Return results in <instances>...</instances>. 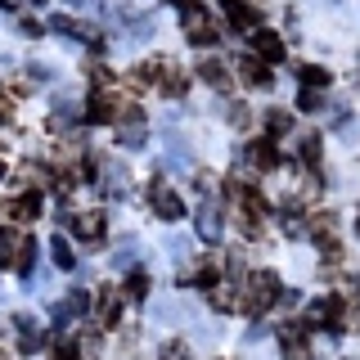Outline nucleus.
Wrapping results in <instances>:
<instances>
[{
	"label": "nucleus",
	"mask_w": 360,
	"mask_h": 360,
	"mask_svg": "<svg viewBox=\"0 0 360 360\" xmlns=\"http://www.w3.org/2000/svg\"><path fill=\"white\" fill-rule=\"evenodd\" d=\"M149 202H153V212L162 221H180V217H185V198H180V189H172L167 180H153V185H149Z\"/></svg>",
	"instance_id": "obj_2"
},
{
	"label": "nucleus",
	"mask_w": 360,
	"mask_h": 360,
	"mask_svg": "<svg viewBox=\"0 0 360 360\" xmlns=\"http://www.w3.org/2000/svg\"><path fill=\"white\" fill-rule=\"evenodd\" d=\"M167 5H176V9H198V0H167Z\"/></svg>",
	"instance_id": "obj_31"
},
{
	"label": "nucleus",
	"mask_w": 360,
	"mask_h": 360,
	"mask_svg": "<svg viewBox=\"0 0 360 360\" xmlns=\"http://www.w3.org/2000/svg\"><path fill=\"white\" fill-rule=\"evenodd\" d=\"M198 77H202L207 86H217V90L230 86V72H225V63H221V59H202V63H198Z\"/></svg>",
	"instance_id": "obj_13"
},
{
	"label": "nucleus",
	"mask_w": 360,
	"mask_h": 360,
	"mask_svg": "<svg viewBox=\"0 0 360 360\" xmlns=\"http://www.w3.org/2000/svg\"><path fill=\"white\" fill-rule=\"evenodd\" d=\"M320 104H324L320 90H302V95H297V108H302V112H320Z\"/></svg>",
	"instance_id": "obj_26"
},
{
	"label": "nucleus",
	"mask_w": 360,
	"mask_h": 360,
	"mask_svg": "<svg viewBox=\"0 0 360 360\" xmlns=\"http://www.w3.org/2000/svg\"><path fill=\"white\" fill-rule=\"evenodd\" d=\"M221 9H225V18H230V27H239V32L252 27V9H248L243 0H221Z\"/></svg>",
	"instance_id": "obj_14"
},
{
	"label": "nucleus",
	"mask_w": 360,
	"mask_h": 360,
	"mask_svg": "<svg viewBox=\"0 0 360 360\" xmlns=\"http://www.w3.org/2000/svg\"><path fill=\"white\" fill-rule=\"evenodd\" d=\"M297 153H302V162H307V167H315V172H320V135H307Z\"/></svg>",
	"instance_id": "obj_24"
},
{
	"label": "nucleus",
	"mask_w": 360,
	"mask_h": 360,
	"mask_svg": "<svg viewBox=\"0 0 360 360\" xmlns=\"http://www.w3.org/2000/svg\"><path fill=\"white\" fill-rule=\"evenodd\" d=\"M288 127H292V117H288L284 108H266V131L270 135H284Z\"/></svg>",
	"instance_id": "obj_22"
},
{
	"label": "nucleus",
	"mask_w": 360,
	"mask_h": 360,
	"mask_svg": "<svg viewBox=\"0 0 360 360\" xmlns=\"http://www.w3.org/2000/svg\"><path fill=\"white\" fill-rule=\"evenodd\" d=\"M22 243H27V239H22L18 230H9V225H5V230H0V266H18Z\"/></svg>",
	"instance_id": "obj_10"
},
{
	"label": "nucleus",
	"mask_w": 360,
	"mask_h": 360,
	"mask_svg": "<svg viewBox=\"0 0 360 360\" xmlns=\"http://www.w3.org/2000/svg\"><path fill=\"white\" fill-rule=\"evenodd\" d=\"M77 352H82L86 360H95V356H99V329H95V333H86V338H82V347H77Z\"/></svg>",
	"instance_id": "obj_28"
},
{
	"label": "nucleus",
	"mask_w": 360,
	"mask_h": 360,
	"mask_svg": "<svg viewBox=\"0 0 360 360\" xmlns=\"http://www.w3.org/2000/svg\"><path fill=\"white\" fill-rule=\"evenodd\" d=\"M14 324H18V347H22V352L32 356V352H37V347L45 342V333L37 329V320H32V315H18Z\"/></svg>",
	"instance_id": "obj_12"
},
{
	"label": "nucleus",
	"mask_w": 360,
	"mask_h": 360,
	"mask_svg": "<svg viewBox=\"0 0 360 360\" xmlns=\"http://www.w3.org/2000/svg\"><path fill=\"white\" fill-rule=\"evenodd\" d=\"M297 77L307 82V90H320V86H329V72H324L320 63H307V68H297Z\"/></svg>",
	"instance_id": "obj_20"
},
{
	"label": "nucleus",
	"mask_w": 360,
	"mask_h": 360,
	"mask_svg": "<svg viewBox=\"0 0 360 360\" xmlns=\"http://www.w3.org/2000/svg\"><path fill=\"white\" fill-rule=\"evenodd\" d=\"M162 360H189L185 342H167V347H162Z\"/></svg>",
	"instance_id": "obj_29"
},
{
	"label": "nucleus",
	"mask_w": 360,
	"mask_h": 360,
	"mask_svg": "<svg viewBox=\"0 0 360 360\" xmlns=\"http://www.w3.org/2000/svg\"><path fill=\"white\" fill-rule=\"evenodd\" d=\"M50 27L59 32V37H82V32H86V22H72L68 14H54V18H50Z\"/></svg>",
	"instance_id": "obj_25"
},
{
	"label": "nucleus",
	"mask_w": 360,
	"mask_h": 360,
	"mask_svg": "<svg viewBox=\"0 0 360 360\" xmlns=\"http://www.w3.org/2000/svg\"><path fill=\"white\" fill-rule=\"evenodd\" d=\"M117 311H122L117 292H104V297H99V329H112V324H117Z\"/></svg>",
	"instance_id": "obj_17"
},
{
	"label": "nucleus",
	"mask_w": 360,
	"mask_h": 360,
	"mask_svg": "<svg viewBox=\"0 0 360 360\" xmlns=\"http://www.w3.org/2000/svg\"><path fill=\"white\" fill-rule=\"evenodd\" d=\"M122 292H127L131 302H144V292H149V270H131V275H127V288H122Z\"/></svg>",
	"instance_id": "obj_19"
},
{
	"label": "nucleus",
	"mask_w": 360,
	"mask_h": 360,
	"mask_svg": "<svg viewBox=\"0 0 360 360\" xmlns=\"http://www.w3.org/2000/svg\"><path fill=\"white\" fill-rule=\"evenodd\" d=\"M252 50H257V59H262V63H279V59H284V54H288V45L284 41H279L275 37V32H252Z\"/></svg>",
	"instance_id": "obj_6"
},
{
	"label": "nucleus",
	"mask_w": 360,
	"mask_h": 360,
	"mask_svg": "<svg viewBox=\"0 0 360 360\" xmlns=\"http://www.w3.org/2000/svg\"><path fill=\"white\" fill-rule=\"evenodd\" d=\"M18 27H22V37H41V32H45V27H41V22H37V18H22V22H18Z\"/></svg>",
	"instance_id": "obj_30"
},
{
	"label": "nucleus",
	"mask_w": 360,
	"mask_h": 360,
	"mask_svg": "<svg viewBox=\"0 0 360 360\" xmlns=\"http://www.w3.org/2000/svg\"><path fill=\"white\" fill-rule=\"evenodd\" d=\"M239 82L252 86V90H270L275 77H270V63H262L257 54H243V59H239Z\"/></svg>",
	"instance_id": "obj_4"
},
{
	"label": "nucleus",
	"mask_w": 360,
	"mask_h": 360,
	"mask_svg": "<svg viewBox=\"0 0 360 360\" xmlns=\"http://www.w3.org/2000/svg\"><path fill=\"white\" fill-rule=\"evenodd\" d=\"M50 252H54V266H59V270H72V262H77V257H72V248H68V239H63V234L50 243Z\"/></svg>",
	"instance_id": "obj_23"
},
{
	"label": "nucleus",
	"mask_w": 360,
	"mask_h": 360,
	"mask_svg": "<svg viewBox=\"0 0 360 360\" xmlns=\"http://www.w3.org/2000/svg\"><path fill=\"white\" fill-rule=\"evenodd\" d=\"M356 82H360V59H356Z\"/></svg>",
	"instance_id": "obj_33"
},
{
	"label": "nucleus",
	"mask_w": 360,
	"mask_h": 360,
	"mask_svg": "<svg viewBox=\"0 0 360 360\" xmlns=\"http://www.w3.org/2000/svg\"><path fill=\"white\" fill-rule=\"evenodd\" d=\"M63 225L77 234V239H86V243H95L99 234H104V217H99V212H77V217H63Z\"/></svg>",
	"instance_id": "obj_5"
},
{
	"label": "nucleus",
	"mask_w": 360,
	"mask_h": 360,
	"mask_svg": "<svg viewBox=\"0 0 360 360\" xmlns=\"http://www.w3.org/2000/svg\"><path fill=\"white\" fill-rule=\"evenodd\" d=\"M86 311H90V297H86L82 288H77V292H68V297L59 302V307H54V320H59V324H68V320H82Z\"/></svg>",
	"instance_id": "obj_7"
},
{
	"label": "nucleus",
	"mask_w": 360,
	"mask_h": 360,
	"mask_svg": "<svg viewBox=\"0 0 360 360\" xmlns=\"http://www.w3.org/2000/svg\"><path fill=\"white\" fill-rule=\"evenodd\" d=\"M14 270H18L22 279H32V270H37V243H32V239L22 243V252H18V266H14Z\"/></svg>",
	"instance_id": "obj_21"
},
{
	"label": "nucleus",
	"mask_w": 360,
	"mask_h": 360,
	"mask_svg": "<svg viewBox=\"0 0 360 360\" xmlns=\"http://www.w3.org/2000/svg\"><path fill=\"white\" fill-rule=\"evenodd\" d=\"M9 217L14 221H37L41 217V194L32 189V194H18L14 202H9Z\"/></svg>",
	"instance_id": "obj_11"
},
{
	"label": "nucleus",
	"mask_w": 360,
	"mask_h": 360,
	"mask_svg": "<svg viewBox=\"0 0 360 360\" xmlns=\"http://www.w3.org/2000/svg\"><path fill=\"white\" fill-rule=\"evenodd\" d=\"M252 158H257V167H262V172H275V167H279L275 140H257V144H252Z\"/></svg>",
	"instance_id": "obj_16"
},
{
	"label": "nucleus",
	"mask_w": 360,
	"mask_h": 360,
	"mask_svg": "<svg viewBox=\"0 0 360 360\" xmlns=\"http://www.w3.org/2000/svg\"><path fill=\"white\" fill-rule=\"evenodd\" d=\"M54 360H77V342H68V338H54Z\"/></svg>",
	"instance_id": "obj_27"
},
{
	"label": "nucleus",
	"mask_w": 360,
	"mask_h": 360,
	"mask_svg": "<svg viewBox=\"0 0 360 360\" xmlns=\"http://www.w3.org/2000/svg\"><path fill=\"white\" fill-rule=\"evenodd\" d=\"M86 117H90V122H95V127H99V122L117 117V112H112V104H108V99H104V95H99V90H95V95H90V104H86Z\"/></svg>",
	"instance_id": "obj_18"
},
{
	"label": "nucleus",
	"mask_w": 360,
	"mask_h": 360,
	"mask_svg": "<svg viewBox=\"0 0 360 360\" xmlns=\"http://www.w3.org/2000/svg\"><path fill=\"white\" fill-rule=\"evenodd\" d=\"M18 5V0H0V9H14Z\"/></svg>",
	"instance_id": "obj_32"
},
{
	"label": "nucleus",
	"mask_w": 360,
	"mask_h": 360,
	"mask_svg": "<svg viewBox=\"0 0 360 360\" xmlns=\"http://www.w3.org/2000/svg\"><path fill=\"white\" fill-rule=\"evenodd\" d=\"M279 292H284V284H279L275 270H257V275L248 279V302H243V307L262 315L266 307H275V302H279Z\"/></svg>",
	"instance_id": "obj_1"
},
{
	"label": "nucleus",
	"mask_w": 360,
	"mask_h": 360,
	"mask_svg": "<svg viewBox=\"0 0 360 360\" xmlns=\"http://www.w3.org/2000/svg\"><path fill=\"white\" fill-rule=\"evenodd\" d=\"M198 239H207V243L221 239V207L212 198L202 202V212H198Z\"/></svg>",
	"instance_id": "obj_8"
},
{
	"label": "nucleus",
	"mask_w": 360,
	"mask_h": 360,
	"mask_svg": "<svg viewBox=\"0 0 360 360\" xmlns=\"http://www.w3.org/2000/svg\"><path fill=\"white\" fill-rule=\"evenodd\" d=\"M185 37L189 45H212V41H221V27H217V18L207 14V9H185Z\"/></svg>",
	"instance_id": "obj_3"
},
{
	"label": "nucleus",
	"mask_w": 360,
	"mask_h": 360,
	"mask_svg": "<svg viewBox=\"0 0 360 360\" xmlns=\"http://www.w3.org/2000/svg\"><path fill=\"white\" fill-rule=\"evenodd\" d=\"M144 140H149V131H144V117L122 122V127H117V144H122V149H144Z\"/></svg>",
	"instance_id": "obj_9"
},
{
	"label": "nucleus",
	"mask_w": 360,
	"mask_h": 360,
	"mask_svg": "<svg viewBox=\"0 0 360 360\" xmlns=\"http://www.w3.org/2000/svg\"><path fill=\"white\" fill-rule=\"evenodd\" d=\"M356 234H360V217H356Z\"/></svg>",
	"instance_id": "obj_34"
},
{
	"label": "nucleus",
	"mask_w": 360,
	"mask_h": 360,
	"mask_svg": "<svg viewBox=\"0 0 360 360\" xmlns=\"http://www.w3.org/2000/svg\"><path fill=\"white\" fill-rule=\"evenodd\" d=\"M162 82H158V86H162L167 90V95H185V86H189V77H185V68H176V63H162Z\"/></svg>",
	"instance_id": "obj_15"
}]
</instances>
